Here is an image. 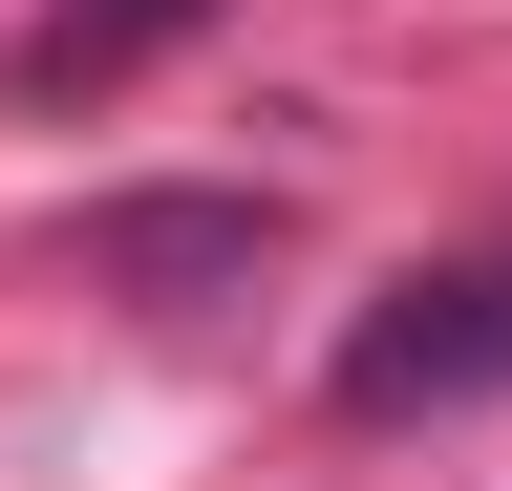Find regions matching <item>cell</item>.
I'll return each mask as SVG.
<instances>
[{
  "label": "cell",
  "mask_w": 512,
  "mask_h": 491,
  "mask_svg": "<svg viewBox=\"0 0 512 491\" xmlns=\"http://www.w3.org/2000/svg\"><path fill=\"white\" fill-rule=\"evenodd\" d=\"M491 385H512V235L342 321V427H427V406H491Z\"/></svg>",
  "instance_id": "1"
},
{
  "label": "cell",
  "mask_w": 512,
  "mask_h": 491,
  "mask_svg": "<svg viewBox=\"0 0 512 491\" xmlns=\"http://www.w3.org/2000/svg\"><path fill=\"white\" fill-rule=\"evenodd\" d=\"M278 257H299L278 193H107V214H86V278L150 299V321H214V299H256Z\"/></svg>",
  "instance_id": "2"
},
{
  "label": "cell",
  "mask_w": 512,
  "mask_h": 491,
  "mask_svg": "<svg viewBox=\"0 0 512 491\" xmlns=\"http://www.w3.org/2000/svg\"><path fill=\"white\" fill-rule=\"evenodd\" d=\"M192 22V0H43V43H22V86H128L150 43Z\"/></svg>",
  "instance_id": "3"
}]
</instances>
